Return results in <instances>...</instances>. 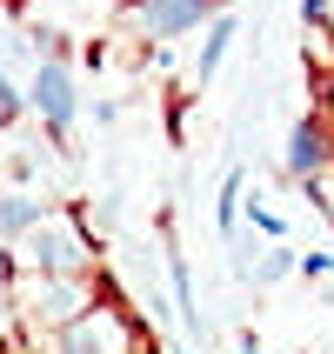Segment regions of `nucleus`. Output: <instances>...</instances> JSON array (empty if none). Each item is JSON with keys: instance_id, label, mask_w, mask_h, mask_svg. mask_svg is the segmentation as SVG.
Returning <instances> with one entry per match:
<instances>
[{"instance_id": "obj_1", "label": "nucleus", "mask_w": 334, "mask_h": 354, "mask_svg": "<svg viewBox=\"0 0 334 354\" xmlns=\"http://www.w3.org/2000/svg\"><path fill=\"white\" fill-rule=\"evenodd\" d=\"M14 274H60V281H94L100 274V221L80 201H54L27 234L7 248Z\"/></svg>"}, {"instance_id": "obj_3", "label": "nucleus", "mask_w": 334, "mask_h": 354, "mask_svg": "<svg viewBox=\"0 0 334 354\" xmlns=\"http://www.w3.org/2000/svg\"><path fill=\"white\" fill-rule=\"evenodd\" d=\"M147 341H154V328L134 321V315H127V301L107 288L80 321H67L54 341H34L27 354H147Z\"/></svg>"}, {"instance_id": "obj_5", "label": "nucleus", "mask_w": 334, "mask_h": 354, "mask_svg": "<svg viewBox=\"0 0 334 354\" xmlns=\"http://www.w3.org/2000/svg\"><path fill=\"white\" fill-rule=\"evenodd\" d=\"M221 7H228V0H127V20H134V34L147 40V47H160V54H167V40L207 27Z\"/></svg>"}, {"instance_id": "obj_6", "label": "nucleus", "mask_w": 334, "mask_h": 354, "mask_svg": "<svg viewBox=\"0 0 334 354\" xmlns=\"http://www.w3.org/2000/svg\"><path fill=\"white\" fill-rule=\"evenodd\" d=\"M281 174L301 180V187H308V180H321V174H334V120L321 114V107L295 120V134H288V154H281Z\"/></svg>"}, {"instance_id": "obj_12", "label": "nucleus", "mask_w": 334, "mask_h": 354, "mask_svg": "<svg viewBox=\"0 0 334 354\" xmlns=\"http://www.w3.org/2000/svg\"><path fill=\"white\" fill-rule=\"evenodd\" d=\"M301 27H328V0H301Z\"/></svg>"}, {"instance_id": "obj_4", "label": "nucleus", "mask_w": 334, "mask_h": 354, "mask_svg": "<svg viewBox=\"0 0 334 354\" xmlns=\"http://www.w3.org/2000/svg\"><path fill=\"white\" fill-rule=\"evenodd\" d=\"M27 114L40 120L47 140H67V127L80 120V80L60 54H40L34 60V80H27Z\"/></svg>"}, {"instance_id": "obj_15", "label": "nucleus", "mask_w": 334, "mask_h": 354, "mask_svg": "<svg viewBox=\"0 0 334 354\" xmlns=\"http://www.w3.org/2000/svg\"><path fill=\"white\" fill-rule=\"evenodd\" d=\"M14 7H20V0H0V14H14Z\"/></svg>"}, {"instance_id": "obj_8", "label": "nucleus", "mask_w": 334, "mask_h": 354, "mask_svg": "<svg viewBox=\"0 0 334 354\" xmlns=\"http://www.w3.org/2000/svg\"><path fill=\"white\" fill-rule=\"evenodd\" d=\"M228 40H234V7H221V14L207 20V34H201V54H194V80H201V87H207L214 67L228 60Z\"/></svg>"}, {"instance_id": "obj_7", "label": "nucleus", "mask_w": 334, "mask_h": 354, "mask_svg": "<svg viewBox=\"0 0 334 354\" xmlns=\"http://www.w3.org/2000/svg\"><path fill=\"white\" fill-rule=\"evenodd\" d=\"M47 207H54V201H40V194H14V187H7V194H0V248H14V241L27 234V227L47 214Z\"/></svg>"}, {"instance_id": "obj_10", "label": "nucleus", "mask_w": 334, "mask_h": 354, "mask_svg": "<svg viewBox=\"0 0 334 354\" xmlns=\"http://www.w3.org/2000/svg\"><path fill=\"white\" fill-rule=\"evenodd\" d=\"M281 274H295V254H288V248H268V254L254 261V281H261V288H275Z\"/></svg>"}, {"instance_id": "obj_11", "label": "nucleus", "mask_w": 334, "mask_h": 354, "mask_svg": "<svg viewBox=\"0 0 334 354\" xmlns=\"http://www.w3.org/2000/svg\"><path fill=\"white\" fill-rule=\"evenodd\" d=\"M20 114H27V94H20V87H14L7 74H0V134H7V127H14Z\"/></svg>"}, {"instance_id": "obj_13", "label": "nucleus", "mask_w": 334, "mask_h": 354, "mask_svg": "<svg viewBox=\"0 0 334 354\" xmlns=\"http://www.w3.org/2000/svg\"><path fill=\"white\" fill-rule=\"evenodd\" d=\"M308 194H315V201H328V214H334V174H321V180H308Z\"/></svg>"}, {"instance_id": "obj_9", "label": "nucleus", "mask_w": 334, "mask_h": 354, "mask_svg": "<svg viewBox=\"0 0 334 354\" xmlns=\"http://www.w3.org/2000/svg\"><path fill=\"white\" fill-rule=\"evenodd\" d=\"M234 221H241V167H228V180H221V194H214V227L234 241Z\"/></svg>"}, {"instance_id": "obj_14", "label": "nucleus", "mask_w": 334, "mask_h": 354, "mask_svg": "<svg viewBox=\"0 0 334 354\" xmlns=\"http://www.w3.org/2000/svg\"><path fill=\"white\" fill-rule=\"evenodd\" d=\"M321 114H328V120H334V87H328V94H321Z\"/></svg>"}, {"instance_id": "obj_2", "label": "nucleus", "mask_w": 334, "mask_h": 354, "mask_svg": "<svg viewBox=\"0 0 334 354\" xmlns=\"http://www.w3.org/2000/svg\"><path fill=\"white\" fill-rule=\"evenodd\" d=\"M107 295V281H60V274H14L7 268V308H14V328L20 341L34 348V341H54L67 321H80L94 301Z\"/></svg>"}]
</instances>
